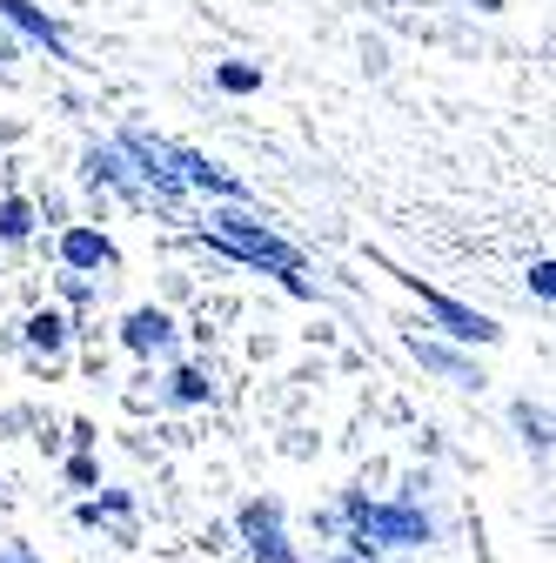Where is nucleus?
I'll list each match as a JSON object with an SVG mask.
<instances>
[{
    "mask_svg": "<svg viewBox=\"0 0 556 563\" xmlns=\"http://www.w3.org/2000/svg\"><path fill=\"white\" fill-rule=\"evenodd\" d=\"M215 242L229 249V255H242V262H262V268H275V275H282L289 282V289L302 296L309 289V282H302V255L282 242V235H268L255 216H242V208H229V216H215Z\"/></svg>",
    "mask_w": 556,
    "mask_h": 563,
    "instance_id": "obj_1",
    "label": "nucleus"
},
{
    "mask_svg": "<svg viewBox=\"0 0 556 563\" xmlns=\"http://www.w3.org/2000/svg\"><path fill=\"white\" fill-rule=\"evenodd\" d=\"M349 517L363 530V556H369V543H430V517L409 510V504H363V497H349Z\"/></svg>",
    "mask_w": 556,
    "mask_h": 563,
    "instance_id": "obj_2",
    "label": "nucleus"
},
{
    "mask_svg": "<svg viewBox=\"0 0 556 563\" xmlns=\"http://www.w3.org/2000/svg\"><path fill=\"white\" fill-rule=\"evenodd\" d=\"M242 537L255 543L262 563H296V550H289V537H282V504H275V497H262V504L242 510Z\"/></svg>",
    "mask_w": 556,
    "mask_h": 563,
    "instance_id": "obj_3",
    "label": "nucleus"
},
{
    "mask_svg": "<svg viewBox=\"0 0 556 563\" xmlns=\"http://www.w3.org/2000/svg\"><path fill=\"white\" fill-rule=\"evenodd\" d=\"M409 282H415V275H409ZM415 289H423V282H415ZM423 302H430L436 322H443L449 335H463V342H497V335H503L490 316H476V309H463V302H449V296H436V289H423Z\"/></svg>",
    "mask_w": 556,
    "mask_h": 563,
    "instance_id": "obj_4",
    "label": "nucleus"
},
{
    "mask_svg": "<svg viewBox=\"0 0 556 563\" xmlns=\"http://www.w3.org/2000/svg\"><path fill=\"white\" fill-rule=\"evenodd\" d=\"M121 342L134 349V356H155V349H168V342H175V322H168L162 309H134V316L121 322Z\"/></svg>",
    "mask_w": 556,
    "mask_h": 563,
    "instance_id": "obj_5",
    "label": "nucleus"
},
{
    "mask_svg": "<svg viewBox=\"0 0 556 563\" xmlns=\"http://www.w3.org/2000/svg\"><path fill=\"white\" fill-rule=\"evenodd\" d=\"M0 14H8V21L27 34V41H41L47 54H60V60H67V41H60V27H54L41 8H34V0H0Z\"/></svg>",
    "mask_w": 556,
    "mask_h": 563,
    "instance_id": "obj_6",
    "label": "nucleus"
},
{
    "mask_svg": "<svg viewBox=\"0 0 556 563\" xmlns=\"http://www.w3.org/2000/svg\"><path fill=\"white\" fill-rule=\"evenodd\" d=\"M168 162L181 168L175 181H194V188H208V195H242V181H235V175H222L215 162H201V155H188V148H175Z\"/></svg>",
    "mask_w": 556,
    "mask_h": 563,
    "instance_id": "obj_7",
    "label": "nucleus"
},
{
    "mask_svg": "<svg viewBox=\"0 0 556 563\" xmlns=\"http://www.w3.org/2000/svg\"><path fill=\"white\" fill-rule=\"evenodd\" d=\"M60 262H67V268H101V262H114V249H108V235H94V229H67V235H60Z\"/></svg>",
    "mask_w": 556,
    "mask_h": 563,
    "instance_id": "obj_8",
    "label": "nucleus"
},
{
    "mask_svg": "<svg viewBox=\"0 0 556 563\" xmlns=\"http://www.w3.org/2000/svg\"><path fill=\"white\" fill-rule=\"evenodd\" d=\"M415 356H423V369H443L449 383H476V369L463 356H449V349H436V342H415Z\"/></svg>",
    "mask_w": 556,
    "mask_h": 563,
    "instance_id": "obj_9",
    "label": "nucleus"
},
{
    "mask_svg": "<svg viewBox=\"0 0 556 563\" xmlns=\"http://www.w3.org/2000/svg\"><path fill=\"white\" fill-rule=\"evenodd\" d=\"M27 229H34V208L14 195V201H0V242H27Z\"/></svg>",
    "mask_w": 556,
    "mask_h": 563,
    "instance_id": "obj_10",
    "label": "nucleus"
},
{
    "mask_svg": "<svg viewBox=\"0 0 556 563\" xmlns=\"http://www.w3.org/2000/svg\"><path fill=\"white\" fill-rule=\"evenodd\" d=\"M215 81H222L229 95H255V88H262V67H248V60H229V67H215Z\"/></svg>",
    "mask_w": 556,
    "mask_h": 563,
    "instance_id": "obj_11",
    "label": "nucleus"
},
{
    "mask_svg": "<svg viewBox=\"0 0 556 563\" xmlns=\"http://www.w3.org/2000/svg\"><path fill=\"white\" fill-rule=\"evenodd\" d=\"M60 335H67L60 316H34V322H27V342H34V349H60Z\"/></svg>",
    "mask_w": 556,
    "mask_h": 563,
    "instance_id": "obj_12",
    "label": "nucleus"
},
{
    "mask_svg": "<svg viewBox=\"0 0 556 563\" xmlns=\"http://www.w3.org/2000/svg\"><path fill=\"white\" fill-rule=\"evenodd\" d=\"M168 396H175V402H201V396H208V376H201V369H175V389H168Z\"/></svg>",
    "mask_w": 556,
    "mask_h": 563,
    "instance_id": "obj_13",
    "label": "nucleus"
},
{
    "mask_svg": "<svg viewBox=\"0 0 556 563\" xmlns=\"http://www.w3.org/2000/svg\"><path fill=\"white\" fill-rule=\"evenodd\" d=\"M530 289H536V296H543V302H549V296H556V268H549V262H536V268H530Z\"/></svg>",
    "mask_w": 556,
    "mask_h": 563,
    "instance_id": "obj_14",
    "label": "nucleus"
},
{
    "mask_svg": "<svg viewBox=\"0 0 556 563\" xmlns=\"http://www.w3.org/2000/svg\"><path fill=\"white\" fill-rule=\"evenodd\" d=\"M516 422H523V430H530V437H536V443H543V416H536V409H530V402H516Z\"/></svg>",
    "mask_w": 556,
    "mask_h": 563,
    "instance_id": "obj_15",
    "label": "nucleus"
},
{
    "mask_svg": "<svg viewBox=\"0 0 556 563\" xmlns=\"http://www.w3.org/2000/svg\"><path fill=\"white\" fill-rule=\"evenodd\" d=\"M0 563H34V550H27V543H14V550H0Z\"/></svg>",
    "mask_w": 556,
    "mask_h": 563,
    "instance_id": "obj_16",
    "label": "nucleus"
},
{
    "mask_svg": "<svg viewBox=\"0 0 556 563\" xmlns=\"http://www.w3.org/2000/svg\"><path fill=\"white\" fill-rule=\"evenodd\" d=\"M0 60H14V34H0Z\"/></svg>",
    "mask_w": 556,
    "mask_h": 563,
    "instance_id": "obj_17",
    "label": "nucleus"
},
{
    "mask_svg": "<svg viewBox=\"0 0 556 563\" xmlns=\"http://www.w3.org/2000/svg\"><path fill=\"white\" fill-rule=\"evenodd\" d=\"M335 563H369V556H363V550H356V556H335Z\"/></svg>",
    "mask_w": 556,
    "mask_h": 563,
    "instance_id": "obj_18",
    "label": "nucleus"
}]
</instances>
